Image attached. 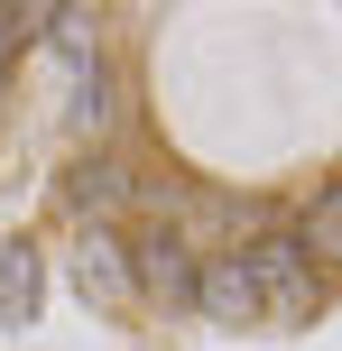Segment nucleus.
Returning <instances> with one entry per match:
<instances>
[{"mask_svg":"<svg viewBox=\"0 0 342 351\" xmlns=\"http://www.w3.org/2000/svg\"><path fill=\"white\" fill-rule=\"evenodd\" d=\"M241 268H250L259 287V315L269 324H315V259L296 250V231H259V241H241Z\"/></svg>","mask_w":342,"mask_h":351,"instance_id":"1","label":"nucleus"},{"mask_svg":"<svg viewBox=\"0 0 342 351\" xmlns=\"http://www.w3.org/2000/svg\"><path fill=\"white\" fill-rule=\"evenodd\" d=\"M195 250H185V231L176 222H139L130 231V278H139V296H158V305H195Z\"/></svg>","mask_w":342,"mask_h":351,"instance_id":"2","label":"nucleus"},{"mask_svg":"<svg viewBox=\"0 0 342 351\" xmlns=\"http://www.w3.org/2000/svg\"><path fill=\"white\" fill-rule=\"evenodd\" d=\"M74 287H84V305H130L139 296V278H130V231H102V222L74 231Z\"/></svg>","mask_w":342,"mask_h":351,"instance_id":"3","label":"nucleus"},{"mask_svg":"<svg viewBox=\"0 0 342 351\" xmlns=\"http://www.w3.org/2000/svg\"><path fill=\"white\" fill-rule=\"evenodd\" d=\"M195 315H213V324H269V315H259L250 268H241V250H222V259L195 268Z\"/></svg>","mask_w":342,"mask_h":351,"instance_id":"4","label":"nucleus"},{"mask_svg":"<svg viewBox=\"0 0 342 351\" xmlns=\"http://www.w3.org/2000/svg\"><path fill=\"white\" fill-rule=\"evenodd\" d=\"M130 194H139V185H130V167H121V158H84V167H65V204H74V213H93L102 231H111V213H121Z\"/></svg>","mask_w":342,"mask_h":351,"instance_id":"5","label":"nucleus"},{"mask_svg":"<svg viewBox=\"0 0 342 351\" xmlns=\"http://www.w3.org/2000/svg\"><path fill=\"white\" fill-rule=\"evenodd\" d=\"M37 296H47V259H37L28 241H10L0 250V324H28Z\"/></svg>","mask_w":342,"mask_h":351,"instance_id":"6","label":"nucleus"},{"mask_svg":"<svg viewBox=\"0 0 342 351\" xmlns=\"http://www.w3.org/2000/svg\"><path fill=\"white\" fill-rule=\"evenodd\" d=\"M296 250H306V259H324V268H342V194H333V185L306 204V222H296Z\"/></svg>","mask_w":342,"mask_h":351,"instance_id":"7","label":"nucleus"},{"mask_svg":"<svg viewBox=\"0 0 342 351\" xmlns=\"http://www.w3.org/2000/svg\"><path fill=\"white\" fill-rule=\"evenodd\" d=\"M74 130H93V139H102V130H111V111H121V93H111V74L102 65H84V84H74Z\"/></svg>","mask_w":342,"mask_h":351,"instance_id":"8","label":"nucleus"},{"mask_svg":"<svg viewBox=\"0 0 342 351\" xmlns=\"http://www.w3.org/2000/svg\"><path fill=\"white\" fill-rule=\"evenodd\" d=\"M333 194H342V176H333Z\"/></svg>","mask_w":342,"mask_h":351,"instance_id":"9","label":"nucleus"}]
</instances>
